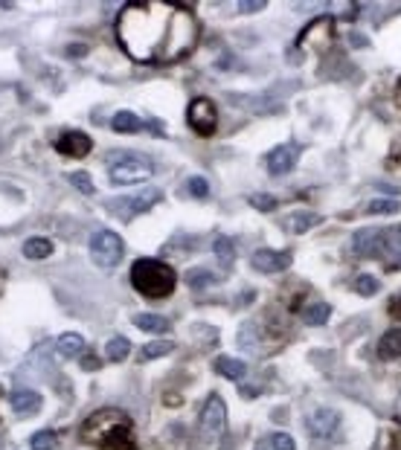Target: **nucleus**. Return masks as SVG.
Instances as JSON below:
<instances>
[{"label":"nucleus","mask_w":401,"mask_h":450,"mask_svg":"<svg viewBox=\"0 0 401 450\" xmlns=\"http://www.w3.org/2000/svg\"><path fill=\"white\" fill-rule=\"evenodd\" d=\"M117 41L137 64H175L195 50L198 21L175 3H128L117 18Z\"/></svg>","instance_id":"nucleus-1"},{"label":"nucleus","mask_w":401,"mask_h":450,"mask_svg":"<svg viewBox=\"0 0 401 450\" xmlns=\"http://www.w3.org/2000/svg\"><path fill=\"white\" fill-rule=\"evenodd\" d=\"M82 442L102 447V450H137V436H134V421L128 412L105 407L82 424Z\"/></svg>","instance_id":"nucleus-2"},{"label":"nucleus","mask_w":401,"mask_h":450,"mask_svg":"<svg viewBox=\"0 0 401 450\" xmlns=\"http://www.w3.org/2000/svg\"><path fill=\"white\" fill-rule=\"evenodd\" d=\"M131 285L149 299H163L175 290L178 276L160 259H137L131 267Z\"/></svg>","instance_id":"nucleus-3"},{"label":"nucleus","mask_w":401,"mask_h":450,"mask_svg":"<svg viewBox=\"0 0 401 450\" xmlns=\"http://www.w3.org/2000/svg\"><path fill=\"white\" fill-rule=\"evenodd\" d=\"M108 177L117 186H131V184H143L154 175V163L143 154H131V151H111L108 154Z\"/></svg>","instance_id":"nucleus-4"},{"label":"nucleus","mask_w":401,"mask_h":450,"mask_svg":"<svg viewBox=\"0 0 401 450\" xmlns=\"http://www.w3.org/2000/svg\"><path fill=\"white\" fill-rule=\"evenodd\" d=\"M123 253H125L123 238H119L117 233H111V229H99V233L90 236V259L99 264V267H114V264H119Z\"/></svg>","instance_id":"nucleus-5"},{"label":"nucleus","mask_w":401,"mask_h":450,"mask_svg":"<svg viewBox=\"0 0 401 450\" xmlns=\"http://www.w3.org/2000/svg\"><path fill=\"white\" fill-rule=\"evenodd\" d=\"M186 123L189 128L201 134V137H210V134L218 128V111H215V102L206 99V96H198V99L189 102V114H186Z\"/></svg>","instance_id":"nucleus-6"},{"label":"nucleus","mask_w":401,"mask_h":450,"mask_svg":"<svg viewBox=\"0 0 401 450\" xmlns=\"http://www.w3.org/2000/svg\"><path fill=\"white\" fill-rule=\"evenodd\" d=\"M160 198H163V192L154 189V186H149V189H143V192H137V195H131V198H117V201H111V203H108V210L117 212V215H123V218H131V215H137V212L151 210L154 203H160Z\"/></svg>","instance_id":"nucleus-7"},{"label":"nucleus","mask_w":401,"mask_h":450,"mask_svg":"<svg viewBox=\"0 0 401 450\" xmlns=\"http://www.w3.org/2000/svg\"><path fill=\"white\" fill-rule=\"evenodd\" d=\"M300 160V149L297 142H285V145H276V149L267 154V172L274 177H282L288 172H294V166Z\"/></svg>","instance_id":"nucleus-8"},{"label":"nucleus","mask_w":401,"mask_h":450,"mask_svg":"<svg viewBox=\"0 0 401 450\" xmlns=\"http://www.w3.org/2000/svg\"><path fill=\"white\" fill-rule=\"evenodd\" d=\"M250 264H253V271H259V273H279V271H288L291 267V253L262 247L250 256Z\"/></svg>","instance_id":"nucleus-9"},{"label":"nucleus","mask_w":401,"mask_h":450,"mask_svg":"<svg viewBox=\"0 0 401 450\" xmlns=\"http://www.w3.org/2000/svg\"><path fill=\"white\" fill-rule=\"evenodd\" d=\"M201 424L206 433H221L227 427V407L221 395H210L206 398V404L201 410Z\"/></svg>","instance_id":"nucleus-10"},{"label":"nucleus","mask_w":401,"mask_h":450,"mask_svg":"<svg viewBox=\"0 0 401 450\" xmlns=\"http://www.w3.org/2000/svg\"><path fill=\"white\" fill-rule=\"evenodd\" d=\"M90 149H93V140L82 131H64L62 137L56 140V151L64 157H84V154H90Z\"/></svg>","instance_id":"nucleus-11"},{"label":"nucleus","mask_w":401,"mask_h":450,"mask_svg":"<svg viewBox=\"0 0 401 450\" xmlns=\"http://www.w3.org/2000/svg\"><path fill=\"white\" fill-rule=\"evenodd\" d=\"M308 427L317 439H332L340 430V416L335 410H314L308 416Z\"/></svg>","instance_id":"nucleus-12"},{"label":"nucleus","mask_w":401,"mask_h":450,"mask_svg":"<svg viewBox=\"0 0 401 450\" xmlns=\"http://www.w3.org/2000/svg\"><path fill=\"white\" fill-rule=\"evenodd\" d=\"M230 102L245 108L250 114H276L282 111V102L274 99V93H262V96H230Z\"/></svg>","instance_id":"nucleus-13"},{"label":"nucleus","mask_w":401,"mask_h":450,"mask_svg":"<svg viewBox=\"0 0 401 450\" xmlns=\"http://www.w3.org/2000/svg\"><path fill=\"white\" fill-rule=\"evenodd\" d=\"M378 256H384V262L390 267L401 264V224L381 229V253Z\"/></svg>","instance_id":"nucleus-14"},{"label":"nucleus","mask_w":401,"mask_h":450,"mask_svg":"<svg viewBox=\"0 0 401 450\" xmlns=\"http://www.w3.org/2000/svg\"><path fill=\"white\" fill-rule=\"evenodd\" d=\"M352 253L355 256H378L381 253V229H358L355 236H352Z\"/></svg>","instance_id":"nucleus-15"},{"label":"nucleus","mask_w":401,"mask_h":450,"mask_svg":"<svg viewBox=\"0 0 401 450\" xmlns=\"http://www.w3.org/2000/svg\"><path fill=\"white\" fill-rule=\"evenodd\" d=\"M9 404H12V410H15L18 416H35V412L41 410V392L27 389V386H18L15 392L9 395Z\"/></svg>","instance_id":"nucleus-16"},{"label":"nucleus","mask_w":401,"mask_h":450,"mask_svg":"<svg viewBox=\"0 0 401 450\" xmlns=\"http://www.w3.org/2000/svg\"><path fill=\"white\" fill-rule=\"evenodd\" d=\"M56 351L62 355L64 360H73V358H79L82 351H84V337L76 334V332H70V334H62L56 340Z\"/></svg>","instance_id":"nucleus-17"},{"label":"nucleus","mask_w":401,"mask_h":450,"mask_svg":"<svg viewBox=\"0 0 401 450\" xmlns=\"http://www.w3.org/2000/svg\"><path fill=\"white\" fill-rule=\"evenodd\" d=\"M215 369L221 378H230V381H241L247 372V363L239 360V358H218L215 360Z\"/></svg>","instance_id":"nucleus-18"},{"label":"nucleus","mask_w":401,"mask_h":450,"mask_svg":"<svg viewBox=\"0 0 401 450\" xmlns=\"http://www.w3.org/2000/svg\"><path fill=\"white\" fill-rule=\"evenodd\" d=\"M134 323H137L140 332H149V334H166L169 328H172V323L160 317V314H137Z\"/></svg>","instance_id":"nucleus-19"},{"label":"nucleus","mask_w":401,"mask_h":450,"mask_svg":"<svg viewBox=\"0 0 401 450\" xmlns=\"http://www.w3.org/2000/svg\"><path fill=\"white\" fill-rule=\"evenodd\" d=\"M378 355H381L384 360L401 358V328H393V332H387V334L378 340Z\"/></svg>","instance_id":"nucleus-20"},{"label":"nucleus","mask_w":401,"mask_h":450,"mask_svg":"<svg viewBox=\"0 0 401 450\" xmlns=\"http://www.w3.org/2000/svg\"><path fill=\"white\" fill-rule=\"evenodd\" d=\"M320 221H323V218L317 212H294V215L285 218V227L291 229V233H306V229L317 227Z\"/></svg>","instance_id":"nucleus-21"},{"label":"nucleus","mask_w":401,"mask_h":450,"mask_svg":"<svg viewBox=\"0 0 401 450\" xmlns=\"http://www.w3.org/2000/svg\"><path fill=\"white\" fill-rule=\"evenodd\" d=\"M53 253V241L50 238H29L27 245H23V256L38 262V259H47Z\"/></svg>","instance_id":"nucleus-22"},{"label":"nucleus","mask_w":401,"mask_h":450,"mask_svg":"<svg viewBox=\"0 0 401 450\" xmlns=\"http://www.w3.org/2000/svg\"><path fill=\"white\" fill-rule=\"evenodd\" d=\"M186 282H189V288L204 290V288H212V285L221 282V276H215V273H210V271H204V267H195V271H189V273H186Z\"/></svg>","instance_id":"nucleus-23"},{"label":"nucleus","mask_w":401,"mask_h":450,"mask_svg":"<svg viewBox=\"0 0 401 450\" xmlns=\"http://www.w3.org/2000/svg\"><path fill=\"white\" fill-rule=\"evenodd\" d=\"M111 125H114V131H119V134H131V131H140V128H143V123L137 119V114H131V111L114 114Z\"/></svg>","instance_id":"nucleus-24"},{"label":"nucleus","mask_w":401,"mask_h":450,"mask_svg":"<svg viewBox=\"0 0 401 450\" xmlns=\"http://www.w3.org/2000/svg\"><path fill=\"white\" fill-rule=\"evenodd\" d=\"M212 250H215V259L221 262L224 267H230V264L236 262V247H233V241H230V238L218 236V238L212 241Z\"/></svg>","instance_id":"nucleus-25"},{"label":"nucleus","mask_w":401,"mask_h":450,"mask_svg":"<svg viewBox=\"0 0 401 450\" xmlns=\"http://www.w3.org/2000/svg\"><path fill=\"white\" fill-rule=\"evenodd\" d=\"M128 351H131V343L125 337H111L108 340V346H105V355H108V360H114V363H119V360H125L128 358Z\"/></svg>","instance_id":"nucleus-26"},{"label":"nucleus","mask_w":401,"mask_h":450,"mask_svg":"<svg viewBox=\"0 0 401 450\" xmlns=\"http://www.w3.org/2000/svg\"><path fill=\"white\" fill-rule=\"evenodd\" d=\"M172 349H175L172 340H154V343H145V346L140 349V358H143V360H154V358L169 355Z\"/></svg>","instance_id":"nucleus-27"},{"label":"nucleus","mask_w":401,"mask_h":450,"mask_svg":"<svg viewBox=\"0 0 401 450\" xmlns=\"http://www.w3.org/2000/svg\"><path fill=\"white\" fill-rule=\"evenodd\" d=\"M329 314H332L329 302H314V305L306 308V323L308 325H323L326 320H329Z\"/></svg>","instance_id":"nucleus-28"},{"label":"nucleus","mask_w":401,"mask_h":450,"mask_svg":"<svg viewBox=\"0 0 401 450\" xmlns=\"http://www.w3.org/2000/svg\"><path fill=\"white\" fill-rule=\"evenodd\" d=\"M401 210V203L396 198H378V201H369L367 212L369 215H396Z\"/></svg>","instance_id":"nucleus-29"},{"label":"nucleus","mask_w":401,"mask_h":450,"mask_svg":"<svg viewBox=\"0 0 401 450\" xmlns=\"http://www.w3.org/2000/svg\"><path fill=\"white\" fill-rule=\"evenodd\" d=\"M29 445H32V450H56V445H58V436L53 433V430H38L29 439Z\"/></svg>","instance_id":"nucleus-30"},{"label":"nucleus","mask_w":401,"mask_h":450,"mask_svg":"<svg viewBox=\"0 0 401 450\" xmlns=\"http://www.w3.org/2000/svg\"><path fill=\"white\" fill-rule=\"evenodd\" d=\"M378 288H381V282L375 276H369V273H361L358 279H355V290L361 297H372V294H378Z\"/></svg>","instance_id":"nucleus-31"},{"label":"nucleus","mask_w":401,"mask_h":450,"mask_svg":"<svg viewBox=\"0 0 401 450\" xmlns=\"http://www.w3.org/2000/svg\"><path fill=\"white\" fill-rule=\"evenodd\" d=\"M67 180H70V184L76 186L82 195H93V192H96V186H93V180H90L88 172H70Z\"/></svg>","instance_id":"nucleus-32"},{"label":"nucleus","mask_w":401,"mask_h":450,"mask_svg":"<svg viewBox=\"0 0 401 450\" xmlns=\"http://www.w3.org/2000/svg\"><path fill=\"white\" fill-rule=\"evenodd\" d=\"M186 192L192 195V198H206V195H210V184H206V177H189Z\"/></svg>","instance_id":"nucleus-33"},{"label":"nucleus","mask_w":401,"mask_h":450,"mask_svg":"<svg viewBox=\"0 0 401 450\" xmlns=\"http://www.w3.org/2000/svg\"><path fill=\"white\" fill-rule=\"evenodd\" d=\"M250 206H256V210L259 212H271V210H276V198H274V195H250Z\"/></svg>","instance_id":"nucleus-34"},{"label":"nucleus","mask_w":401,"mask_h":450,"mask_svg":"<svg viewBox=\"0 0 401 450\" xmlns=\"http://www.w3.org/2000/svg\"><path fill=\"white\" fill-rule=\"evenodd\" d=\"M271 445H274V450H294V439H291L288 433H274Z\"/></svg>","instance_id":"nucleus-35"},{"label":"nucleus","mask_w":401,"mask_h":450,"mask_svg":"<svg viewBox=\"0 0 401 450\" xmlns=\"http://www.w3.org/2000/svg\"><path fill=\"white\" fill-rule=\"evenodd\" d=\"M265 3L262 0H256V3H239V12H245V15H250V12H262Z\"/></svg>","instance_id":"nucleus-36"},{"label":"nucleus","mask_w":401,"mask_h":450,"mask_svg":"<svg viewBox=\"0 0 401 450\" xmlns=\"http://www.w3.org/2000/svg\"><path fill=\"white\" fill-rule=\"evenodd\" d=\"M84 369H88V372H93V369H99V358H84Z\"/></svg>","instance_id":"nucleus-37"},{"label":"nucleus","mask_w":401,"mask_h":450,"mask_svg":"<svg viewBox=\"0 0 401 450\" xmlns=\"http://www.w3.org/2000/svg\"><path fill=\"white\" fill-rule=\"evenodd\" d=\"M84 50H88V47H82V44L79 47H70V55H84Z\"/></svg>","instance_id":"nucleus-38"},{"label":"nucleus","mask_w":401,"mask_h":450,"mask_svg":"<svg viewBox=\"0 0 401 450\" xmlns=\"http://www.w3.org/2000/svg\"><path fill=\"white\" fill-rule=\"evenodd\" d=\"M352 41H355V47H367V38H363V35H352Z\"/></svg>","instance_id":"nucleus-39"},{"label":"nucleus","mask_w":401,"mask_h":450,"mask_svg":"<svg viewBox=\"0 0 401 450\" xmlns=\"http://www.w3.org/2000/svg\"><path fill=\"white\" fill-rule=\"evenodd\" d=\"M396 418L401 421V395H398V401H396Z\"/></svg>","instance_id":"nucleus-40"},{"label":"nucleus","mask_w":401,"mask_h":450,"mask_svg":"<svg viewBox=\"0 0 401 450\" xmlns=\"http://www.w3.org/2000/svg\"><path fill=\"white\" fill-rule=\"evenodd\" d=\"M0 392H3V389H0Z\"/></svg>","instance_id":"nucleus-41"}]
</instances>
